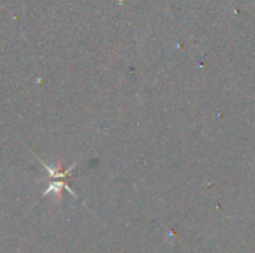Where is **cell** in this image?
Segmentation results:
<instances>
[{
  "label": "cell",
  "instance_id": "1",
  "mask_svg": "<svg viewBox=\"0 0 255 253\" xmlns=\"http://www.w3.org/2000/svg\"><path fill=\"white\" fill-rule=\"evenodd\" d=\"M61 189H66V191H69L75 198H78V195L73 192V189L67 185V182L64 180V179H54L49 185H48V188L45 189V192H43V195H48V194H60L61 192Z\"/></svg>",
  "mask_w": 255,
  "mask_h": 253
}]
</instances>
